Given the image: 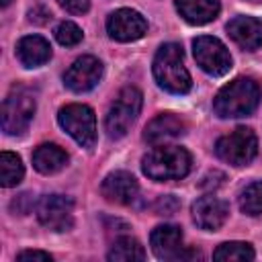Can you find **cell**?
<instances>
[{
  "label": "cell",
  "instance_id": "obj_19",
  "mask_svg": "<svg viewBox=\"0 0 262 262\" xmlns=\"http://www.w3.org/2000/svg\"><path fill=\"white\" fill-rule=\"evenodd\" d=\"M68 164V154L55 143H43L33 151V166L41 174H55Z\"/></svg>",
  "mask_w": 262,
  "mask_h": 262
},
{
  "label": "cell",
  "instance_id": "obj_17",
  "mask_svg": "<svg viewBox=\"0 0 262 262\" xmlns=\"http://www.w3.org/2000/svg\"><path fill=\"white\" fill-rule=\"evenodd\" d=\"M16 57L27 68H39L51 57V45L39 35H27L16 45Z\"/></svg>",
  "mask_w": 262,
  "mask_h": 262
},
{
  "label": "cell",
  "instance_id": "obj_20",
  "mask_svg": "<svg viewBox=\"0 0 262 262\" xmlns=\"http://www.w3.org/2000/svg\"><path fill=\"white\" fill-rule=\"evenodd\" d=\"M25 176L23 162L16 154L12 151H2L0 154V182L2 186H16Z\"/></svg>",
  "mask_w": 262,
  "mask_h": 262
},
{
  "label": "cell",
  "instance_id": "obj_15",
  "mask_svg": "<svg viewBox=\"0 0 262 262\" xmlns=\"http://www.w3.org/2000/svg\"><path fill=\"white\" fill-rule=\"evenodd\" d=\"M184 131H186V125L180 117H176L172 113H162L147 123V127L143 131V139L151 145H160L164 141L180 137Z\"/></svg>",
  "mask_w": 262,
  "mask_h": 262
},
{
  "label": "cell",
  "instance_id": "obj_2",
  "mask_svg": "<svg viewBox=\"0 0 262 262\" xmlns=\"http://www.w3.org/2000/svg\"><path fill=\"white\" fill-rule=\"evenodd\" d=\"M260 102V86L252 78H235L225 84L215 100L213 108L221 119H235L250 115Z\"/></svg>",
  "mask_w": 262,
  "mask_h": 262
},
{
  "label": "cell",
  "instance_id": "obj_1",
  "mask_svg": "<svg viewBox=\"0 0 262 262\" xmlns=\"http://www.w3.org/2000/svg\"><path fill=\"white\" fill-rule=\"evenodd\" d=\"M154 78L160 88L172 94H186L192 88L190 74L184 68V53L178 43H164L154 57Z\"/></svg>",
  "mask_w": 262,
  "mask_h": 262
},
{
  "label": "cell",
  "instance_id": "obj_5",
  "mask_svg": "<svg viewBox=\"0 0 262 262\" xmlns=\"http://www.w3.org/2000/svg\"><path fill=\"white\" fill-rule=\"evenodd\" d=\"M35 96L25 88H14L2 104V129L8 135H23L35 115Z\"/></svg>",
  "mask_w": 262,
  "mask_h": 262
},
{
  "label": "cell",
  "instance_id": "obj_28",
  "mask_svg": "<svg viewBox=\"0 0 262 262\" xmlns=\"http://www.w3.org/2000/svg\"><path fill=\"white\" fill-rule=\"evenodd\" d=\"M10 4V0H2V6H8Z\"/></svg>",
  "mask_w": 262,
  "mask_h": 262
},
{
  "label": "cell",
  "instance_id": "obj_14",
  "mask_svg": "<svg viewBox=\"0 0 262 262\" xmlns=\"http://www.w3.org/2000/svg\"><path fill=\"white\" fill-rule=\"evenodd\" d=\"M149 244L160 260L182 258V229L178 225H158L149 235Z\"/></svg>",
  "mask_w": 262,
  "mask_h": 262
},
{
  "label": "cell",
  "instance_id": "obj_11",
  "mask_svg": "<svg viewBox=\"0 0 262 262\" xmlns=\"http://www.w3.org/2000/svg\"><path fill=\"white\" fill-rule=\"evenodd\" d=\"M102 76V63L92 55L78 57L63 74V84L74 92L92 90Z\"/></svg>",
  "mask_w": 262,
  "mask_h": 262
},
{
  "label": "cell",
  "instance_id": "obj_27",
  "mask_svg": "<svg viewBox=\"0 0 262 262\" xmlns=\"http://www.w3.org/2000/svg\"><path fill=\"white\" fill-rule=\"evenodd\" d=\"M25 203H33L29 192H23V194H18V196L12 201V211H14V213H18V215L29 213V209H31V207H25Z\"/></svg>",
  "mask_w": 262,
  "mask_h": 262
},
{
  "label": "cell",
  "instance_id": "obj_6",
  "mask_svg": "<svg viewBox=\"0 0 262 262\" xmlns=\"http://www.w3.org/2000/svg\"><path fill=\"white\" fill-rule=\"evenodd\" d=\"M59 125L66 129L70 137H74L80 145L92 147L96 143V117L94 111L86 104H66L57 115Z\"/></svg>",
  "mask_w": 262,
  "mask_h": 262
},
{
  "label": "cell",
  "instance_id": "obj_18",
  "mask_svg": "<svg viewBox=\"0 0 262 262\" xmlns=\"http://www.w3.org/2000/svg\"><path fill=\"white\" fill-rule=\"evenodd\" d=\"M180 16L190 25H205L217 18L221 6L219 0H176Z\"/></svg>",
  "mask_w": 262,
  "mask_h": 262
},
{
  "label": "cell",
  "instance_id": "obj_3",
  "mask_svg": "<svg viewBox=\"0 0 262 262\" xmlns=\"http://www.w3.org/2000/svg\"><path fill=\"white\" fill-rule=\"evenodd\" d=\"M141 168L151 180H178L190 170V154L178 145H158L143 158Z\"/></svg>",
  "mask_w": 262,
  "mask_h": 262
},
{
  "label": "cell",
  "instance_id": "obj_23",
  "mask_svg": "<svg viewBox=\"0 0 262 262\" xmlns=\"http://www.w3.org/2000/svg\"><path fill=\"white\" fill-rule=\"evenodd\" d=\"M239 209L246 215H260L262 213V180L248 184L239 194Z\"/></svg>",
  "mask_w": 262,
  "mask_h": 262
},
{
  "label": "cell",
  "instance_id": "obj_26",
  "mask_svg": "<svg viewBox=\"0 0 262 262\" xmlns=\"http://www.w3.org/2000/svg\"><path fill=\"white\" fill-rule=\"evenodd\" d=\"M18 262H25V260H43V262H49L51 256L47 252H41V250H25L16 256Z\"/></svg>",
  "mask_w": 262,
  "mask_h": 262
},
{
  "label": "cell",
  "instance_id": "obj_25",
  "mask_svg": "<svg viewBox=\"0 0 262 262\" xmlns=\"http://www.w3.org/2000/svg\"><path fill=\"white\" fill-rule=\"evenodd\" d=\"M57 2H59L61 8H66L72 14H82L90 6V0H57Z\"/></svg>",
  "mask_w": 262,
  "mask_h": 262
},
{
  "label": "cell",
  "instance_id": "obj_10",
  "mask_svg": "<svg viewBox=\"0 0 262 262\" xmlns=\"http://www.w3.org/2000/svg\"><path fill=\"white\" fill-rule=\"evenodd\" d=\"M106 31H108V37L111 39L121 41V43H127V41L141 39L145 35V31H147V23H145V18L137 10L119 8V10H115L108 16Z\"/></svg>",
  "mask_w": 262,
  "mask_h": 262
},
{
  "label": "cell",
  "instance_id": "obj_4",
  "mask_svg": "<svg viewBox=\"0 0 262 262\" xmlns=\"http://www.w3.org/2000/svg\"><path fill=\"white\" fill-rule=\"evenodd\" d=\"M141 102H143V96L133 86H127L117 94L115 102L108 108L106 121H104L108 137L117 139V137H123L129 131V127L135 123V119L141 111Z\"/></svg>",
  "mask_w": 262,
  "mask_h": 262
},
{
  "label": "cell",
  "instance_id": "obj_9",
  "mask_svg": "<svg viewBox=\"0 0 262 262\" xmlns=\"http://www.w3.org/2000/svg\"><path fill=\"white\" fill-rule=\"evenodd\" d=\"M37 219L51 231H68L74 223V201L66 194H45L37 203Z\"/></svg>",
  "mask_w": 262,
  "mask_h": 262
},
{
  "label": "cell",
  "instance_id": "obj_24",
  "mask_svg": "<svg viewBox=\"0 0 262 262\" xmlns=\"http://www.w3.org/2000/svg\"><path fill=\"white\" fill-rule=\"evenodd\" d=\"M55 39H57V43H61L66 47H74L82 41V29L70 20H63L55 27Z\"/></svg>",
  "mask_w": 262,
  "mask_h": 262
},
{
  "label": "cell",
  "instance_id": "obj_21",
  "mask_svg": "<svg viewBox=\"0 0 262 262\" xmlns=\"http://www.w3.org/2000/svg\"><path fill=\"white\" fill-rule=\"evenodd\" d=\"M143 258H145V252H143L141 244L133 237H119L108 252V260H119V262L143 260Z\"/></svg>",
  "mask_w": 262,
  "mask_h": 262
},
{
  "label": "cell",
  "instance_id": "obj_12",
  "mask_svg": "<svg viewBox=\"0 0 262 262\" xmlns=\"http://www.w3.org/2000/svg\"><path fill=\"white\" fill-rule=\"evenodd\" d=\"M100 192L108 203H117V205H131L137 199L139 192V184L137 180L129 174V172H111L102 184H100Z\"/></svg>",
  "mask_w": 262,
  "mask_h": 262
},
{
  "label": "cell",
  "instance_id": "obj_16",
  "mask_svg": "<svg viewBox=\"0 0 262 262\" xmlns=\"http://www.w3.org/2000/svg\"><path fill=\"white\" fill-rule=\"evenodd\" d=\"M229 37L246 51H256L262 47V20L254 16H235L227 23Z\"/></svg>",
  "mask_w": 262,
  "mask_h": 262
},
{
  "label": "cell",
  "instance_id": "obj_7",
  "mask_svg": "<svg viewBox=\"0 0 262 262\" xmlns=\"http://www.w3.org/2000/svg\"><path fill=\"white\" fill-rule=\"evenodd\" d=\"M256 151H258V139L254 131L248 127H237L215 143V154L231 166L250 164L256 158Z\"/></svg>",
  "mask_w": 262,
  "mask_h": 262
},
{
  "label": "cell",
  "instance_id": "obj_22",
  "mask_svg": "<svg viewBox=\"0 0 262 262\" xmlns=\"http://www.w3.org/2000/svg\"><path fill=\"white\" fill-rule=\"evenodd\" d=\"M213 258L219 262H233V260H254V250L246 242H225L215 252Z\"/></svg>",
  "mask_w": 262,
  "mask_h": 262
},
{
  "label": "cell",
  "instance_id": "obj_8",
  "mask_svg": "<svg viewBox=\"0 0 262 262\" xmlns=\"http://www.w3.org/2000/svg\"><path fill=\"white\" fill-rule=\"evenodd\" d=\"M192 53L201 70L207 72L209 76H223L231 68V55L217 37H209V35L196 37L192 41Z\"/></svg>",
  "mask_w": 262,
  "mask_h": 262
},
{
  "label": "cell",
  "instance_id": "obj_13",
  "mask_svg": "<svg viewBox=\"0 0 262 262\" xmlns=\"http://www.w3.org/2000/svg\"><path fill=\"white\" fill-rule=\"evenodd\" d=\"M227 213H229L227 205H225L221 199L213 196V194L201 196V199H196L194 205H192V219H194V223H196L201 229H207V231L219 229V227L225 223Z\"/></svg>",
  "mask_w": 262,
  "mask_h": 262
}]
</instances>
